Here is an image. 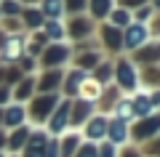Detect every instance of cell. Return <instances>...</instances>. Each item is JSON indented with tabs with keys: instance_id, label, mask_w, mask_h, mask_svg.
I'll use <instances>...</instances> for the list:
<instances>
[{
	"instance_id": "1",
	"label": "cell",
	"mask_w": 160,
	"mask_h": 157,
	"mask_svg": "<svg viewBox=\"0 0 160 157\" xmlns=\"http://www.w3.org/2000/svg\"><path fill=\"white\" fill-rule=\"evenodd\" d=\"M69 59V45L67 43H51L40 51V67L46 69H59Z\"/></svg>"
},
{
	"instance_id": "2",
	"label": "cell",
	"mask_w": 160,
	"mask_h": 157,
	"mask_svg": "<svg viewBox=\"0 0 160 157\" xmlns=\"http://www.w3.org/2000/svg\"><path fill=\"white\" fill-rule=\"evenodd\" d=\"M115 77H118V85L123 91H136L139 85V72L133 67V61H128V59H120L115 64Z\"/></svg>"
},
{
	"instance_id": "3",
	"label": "cell",
	"mask_w": 160,
	"mask_h": 157,
	"mask_svg": "<svg viewBox=\"0 0 160 157\" xmlns=\"http://www.w3.org/2000/svg\"><path fill=\"white\" fill-rule=\"evenodd\" d=\"M147 40H149V32H147V27H144V24L131 22L126 29H123V48H128V51L142 48Z\"/></svg>"
},
{
	"instance_id": "4",
	"label": "cell",
	"mask_w": 160,
	"mask_h": 157,
	"mask_svg": "<svg viewBox=\"0 0 160 157\" xmlns=\"http://www.w3.org/2000/svg\"><path fill=\"white\" fill-rule=\"evenodd\" d=\"M69 109H72V101L64 99L62 104H56V109L51 112V125H48V130H51L53 136H62L64 130L69 128Z\"/></svg>"
},
{
	"instance_id": "5",
	"label": "cell",
	"mask_w": 160,
	"mask_h": 157,
	"mask_svg": "<svg viewBox=\"0 0 160 157\" xmlns=\"http://www.w3.org/2000/svg\"><path fill=\"white\" fill-rule=\"evenodd\" d=\"M56 109V96L53 93H46V96H38V99L32 101V109H29V117L35 120V123H40V120L51 117V112Z\"/></svg>"
},
{
	"instance_id": "6",
	"label": "cell",
	"mask_w": 160,
	"mask_h": 157,
	"mask_svg": "<svg viewBox=\"0 0 160 157\" xmlns=\"http://www.w3.org/2000/svg\"><path fill=\"white\" fill-rule=\"evenodd\" d=\"M24 43H27V40H24L22 35H8V37H6V45H3V56H6L11 64L19 61L22 53H24Z\"/></svg>"
},
{
	"instance_id": "7",
	"label": "cell",
	"mask_w": 160,
	"mask_h": 157,
	"mask_svg": "<svg viewBox=\"0 0 160 157\" xmlns=\"http://www.w3.org/2000/svg\"><path fill=\"white\" fill-rule=\"evenodd\" d=\"M160 133V115H152V117H142V123L133 128V139L144 141L147 136H155Z\"/></svg>"
},
{
	"instance_id": "8",
	"label": "cell",
	"mask_w": 160,
	"mask_h": 157,
	"mask_svg": "<svg viewBox=\"0 0 160 157\" xmlns=\"http://www.w3.org/2000/svg\"><path fill=\"white\" fill-rule=\"evenodd\" d=\"M91 29H93L91 19H86V16H72V19H69V27H67V35H69L72 40H83L86 35H91Z\"/></svg>"
},
{
	"instance_id": "9",
	"label": "cell",
	"mask_w": 160,
	"mask_h": 157,
	"mask_svg": "<svg viewBox=\"0 0 160 157\" xmlns=\"http://www.w3.org/2000/svg\"><path fill=\"white\" fill-rule=\"evenodd\" d=\"M136 61L149 64V67H155V61H160V43L158 40L155 43H144L142 48H136Z\"/></svg>"
},
{
	"instance_id": "10",
	"label": "cell",
	"mask_w": 160,
	"mask_h": 157,
	"mask_svg": "<svg viewBox=\"0 0 160 157\" xmlns=\"http://www.w3.org/2000/svg\"><path fill=\"white\" fill-rule=\"evenodd\" d=\"M128 123H123V120H112V123H107V136H109V144H123V141H128Z\"/></svg>"
},
{
	"instance_id": "11",
	"label": "cell",
	"mask_w": 160,
	"mask_h": 157,
	"mask_svg": "<svg viewBox=\"0 0 160 157\" xmlns=\"http://www.w3.org/2000/svg\"><path fill=\"white\" fill-rule=\"evenodd\" d=\"M91 109H93L91 101H78V104H72V109H69V125H72V128H80V123L88 120Z\"/></svg>"
},
{
	"instance_id": "12",
	"label": "cell",
	"mask_w": 160,
	"mask_h": 157,
	"mask_svg": "<svg viewBox=\"0 0 160 157\" xmlns=\"http://www.w3.org/2000/svg\"><path fill=\"white\" fill-rule=\"evenodd\" d=\"M24 117H27V112L22 109V104H11V107L3 112V125H6V128H22Z\"/></svg>"
},
{
	"instance_id": "13",
	"label": "cell",
	"mask_w": 160,
	"mask_h": 157,
	"mask_svg": "<svg viewBox=\"0 0 160 157\" xmlns=\"http://www.w3.org/2000/svg\"><path fill=\"white\" fill-rule=\"evenodd\" d=\"M102 43L107 45L109 51H120L123 48V32L115 27H109V24H104L102 27Z\"/></svg>"
},
{
	"instance_id": "14",
	"label": "cell",
	"mask_w": 160,
	"mask_h": 157,
	"mask_svg": "<svg viewBox=\"0 0 160 157\" xmlns=\"http://www.w3.org/2000/svg\"><path fill=\"white\" fill-rule=\"evenodd\" d=\"M131 109H133V115H139V117H149V115L155 112V107H152V101H149L147 91H142L136 99H131Z\"/></svg>"
},
{
	"instance_id": "15",
	"label": "cell",
	"mask_w": 160,
	"mask_h": 157,
	"mask_svg": "<svg viewBox=\"0 0 160 157\" xmlns=\"http://www.w3.org/2000/svg\"><path fill=\"white\" fill-rule=\"evenodd\" d=\"M40 13L43 19H59L64 13V0H40Z\"/></svg>"
},
{
	"instance_id": "16",
	"label": "cell",
	"mask_w": 160,
	"mask_h": 157,
	"mask_svg": "<svg viewBox=\"0 0 160 157\" xmlns=\"http://www.w3.org/2000/svg\"><path fill=\"white\" fill-rule=\"evenodd\" d=\"M62 80H64V77H62V69H48V72H43V77H40L38 88L43 91V93H51V91L56 88Z\"/></svg>"
},
{
	"instance_id": "17",
	"label": "cell",
	"mask_w": 160,
	"mask_h": 157,
	"mask_svg": "<svg viewBox=\"0 0 160 157\" xmlns=\"http://www.w3.org/2000/svg\"><path fill=\"white\" fill-rule=\"evenodd\" d=\"M107 19H109V27H115V29H126L128 24H131L133 13H131V11H126V8H112Z\"/></svg>"
},
{
	"instance_id": "18",
	"label": "cell",
	"mask_w": 160,
	"mask_h": 157,
	"mask_svg": "<svg viewBox=\"0 0 160 157\" xmlns=\"http://www.w3.org/2000/svg\"><path fill=\"white\" fill-rule=\"evenodd\" d=\"M86 136H88V139H104V136H107V120H104V117H99V115H96V117H91V120H88V125H86Z\"/></svg>"
},
{
	"instance_id": "19",
	"label": "cell",
	"mask_w": 160,
	"mask_h": 157,
	"mask_svg": "<svg viewBox=\"0 0 160 157\" xmlns=\"http://www.w3.org/2000/svg\"><path fill=\"white\" fill-rule=\"evenodd\" d=\"M43 35H46L48 40H64L67 29H64V24L59 22V19H46V22H43Z\"/></svg>"
},
{
	"instance_id": "20",
	"label": "cell",
	"mask_w": 160,
	"mask_h": 157,
	"mask_svg": "<svg viewBox=\"0 0 160 157\" xmlns=\"http://www.w3.org/2000/svg\"><path fill=\"white\" fill-rule=\"evenodd\" d=\"M19 16H22V24H24V27H29V29H40V27H43V22H46L43 13H40L38 8H22Z\"/></svg>"
},
{
	"instance_id": "21",
	"label": "cell",
	"mask_w": 160,
	"mask_h": 157,
	"mask_svg": "<svg viewBox=\"0 0 160 157\" xmlns=\"http://www.w3.org/2000/svg\"><path fill=\"white\" fill-rule=\"evenodd\" d=\"M112 6H115V0H88V11H91L93 19H107Z\"/></svg>"
},
{
	"instance_id": "22",
	"label": "cell",
	"mask_w": 160,
	"mask_h": 157,
	"mask_svg": "<svg viewBox=\"0 0 160 157\" xmlns=\"http://www.w3.org/2000/svg\"><path fill=\"white\" fill-rule=\"evenodd\" d=\"M83 83H86V72H83V69H75V72H69L67 80H64V93H67V96L78 93Z\"/></svg>"
},
{
	"instance_id": "23",
	"label": "cell",
	"mask_w": 160,
	"mask_h": 157,
	"mask_svg": "<svg viewBox=\"0 0 160 157\" xmlns=\"http://www.w3.org/2000/svg\"><path fill=\"white\" fill-rule=\"evenodd\" d=\"M78 93L83 96V101H91V104H93V101H96L99 96H102V85H99L96 80H86V83L80 85V91H78Z\"/></svg>"
},
{
	"instance_id": "24",
	"label": "cell",
	"mask_w": 160,
	"mask_h": 157,
	"mask_svg": "<svg viewBox=\"0 0 160 157\" xmlns=\"http://www.w3.org/2000/svg\"><path fill=\"white\" fill-rule=\"evenodd\" d=\"M99 64H102V53L99 51H91V53H83V56H78V69H96Z\"/></svg>"
},
{
	"instance_id": "25",
	"label": "cell",
	"mask_w": 160,
	"mask_h": 157,
	"mask_svg": "<svg viewBox=\"0 0 160 157\" xmlns=\"http://www.w3.org/2000/svg\"><path fill=\"white\" fill-rule=\"evenodd\" d=\"M78 141H80L78 133H67V136L62 139V144H59V146H62L59 155H62V157H72L75 152H78Z\"/></svg>"
},
{
	"instance_id": "26",
	"label": "cell",
	"mask_w": 160,
	"mask_h": 157,
	"mask_svg": "<svg viewBox=\"0 0 160 157\" xmlns=\"http://www.w3.org/2000/svg\"><path fill=\"white\" fill-rule=\"evenodd\" d=\"M112 75H115V67H112L109 61H102V64H99L96 69H93V80H96L99 85L109 83V77H112Z\"/></svg>"
},
{
	"instance_id": "27",
	"label": "cell",
	"mask_w": 160,
	"mask_h": 157,
	"mask_svg": "<svg viewBox=\"0 0 160 157\" xmlns=\"http://www.w3.org/2000/svg\"><path fill=\"white\" fill-rule=\"evenodd\" d=\"M32 91H35V80L32 77H24V80H19V85H16V91H13V99H29L32 96Z\"/></svg>"
},
{
	"instance_id": "28",
	"label": "cell",
	"mask_w": 160,
	"mask_h": 157,
	"mask_svg": "<svg viewBox=\"0 0 160 157\" xmlns=\"http://www.w3.org/2000/svg\"><path fill=\"white\" fill-rule=\"evenodd\" d=\"M22 13V6L19 0H0V16L8 19V16H19Z\"/></svg>"
},
{
	"instance_id": "29",
	"label": "cell",
	"mask_w": 160,
	"mask_h": 157,
	"mask_svg": "<svg viewBox=\"0 0 160 157\" xmlns=\"http://www.w3.org/2000/svg\"><path fill=\"white\" fill-rule=\"evenodd\" d=\"M115 115H118V120H131L133 117V109H131V99H120L118 104H115Z\"/></svg>"
},
{
	"instance_id": "30",
	"label": "cell",
	"mask_w": 160,
	"mask_h": 157,
	"mask_svg": "<svg viewBox=\"0 0 160 157\" xmlns=\"http://www.w3.org/2000/svg\"><path fill=\"white\" fill-rule=\"evenodd\" d=\"M27 136H29V128H13V136H11V149H22L27 144Z\"/></svg>"
},
{
	"instance_id": "31",
	"label": "cell",
	"mask_w": 160,
	"mask_h": 157,
	"mask_svg": "<svg viewBox=\"0 0 160 157\" xmlns=\"http://www.w3.org/2000/svg\"><path fill=\"white\" fill-rule=\"evenodd\" d=\"M88 8V0H64V11L72 13V16H80V11Z\"/></svg>"
},
{
	"instance_id": "32",
	"label": "cell",
	"mask_w": 160,
	"mask_h": 157,
	"mask_svg": "<svg viewBox=\"0 0 160 157\" xmlns=\"http://www.w3.org/2000/svg\"><path fill=\"white\" fill-rule=\"evenodd\" d=\"M136 24H144V22H149V19L155 16V8L152 6H142V8H136Z\"/></svg>"
},
{
	"instance_id": "33",
	"label": "cell",
	"mask_w": 160,
	"mask_h": 157,
	"mask_svg": "<svg viewBox=\"0 0 160 157\" xmlns=\"http://www.w3.org/2000/svg\"><path fill=\"white\" fill-rule=\"evenodd\" d=\"M144 80H147V85H160V69L149 67L147 72H144Z\"/></svg>"
},
{
	"instance_id": "34",
	"label": "cell",
	"mask_w": 160,
	"mask_h": 157,
	"mask_svg": "<svg viewBox=\"0 0 160 157\" xmlns=\"http://www.w3.org/2000/svg\"><path fill=\"white\" fill-rule=\"evenodd\" d=\"M142 6H147V0H118V8H126V11H133Z\"/></svg>"
},
{
	"instance_id": "35",
	"label": "cell",
	"mask_w": 160,
	"mask_h": 157,
	"mask_svg": "<svg viewBox=\"0 0 160 157\" xmlns=\"http://www.w3.org/2000/svg\"><path fill=\"white\" fill-rule=\"evenodd\" d=\"M75 157H99V155H96V146L93 144H83V146H78Z\"/></svg>"
},
{
	"instance_id": "36",
	"label": "cell",
	"mask_w": 160,
	"mask_h": 157,
	"mask_svg": "<svg viewBox=\"0 0 160 157\" xmlns=\"http://www.w3.org/2000/svg\"><path fill=\"white\" fill-rule=\"evenodd\" d=\"M99 157H115V144H104L102 149H96Z\"/></svg>"
},
{
	"instance_id": "37",
	"label": "cell",
	"mask_w": 160,
	"mask_h": 157,
	"mask_svg": "<svg viewBox=\"0 0 160 157\" xmlns=\"http://www.w3.org/2000/svg\"><path fill=\"white\" fill-rule=\"evenodd\" d=\"M147 32L160 35V16H152V19H149V29H147Z\"/></svg>"
},
{
	"instance_id": "38",
	"label": "cell",
	"mask_w": 160,
	"mask_h": 157,
	"mask_svg": "<svg viewBox=\"0 0 160 157\" xmlns=\"http://www.w3.org/2000/svg\"><path fill=\"white\" fill-rule=\"evenodd\" d=\"M8 99H11V88L8 85H0V104H6Z\"/></svg>"
},
{
	"instance_id": "39",
	"label": "cell",
	"mask_w": 160,
	"mask_h": 157,
	"mask_svg": "<svg viewBox=\"0 0 160 157\" xmlns=\"http://www.w3.org/2000/svg\"><path fill=\"white\" fill-rule=\"evenodd\" d=\"M19 6H24V8H35V6H40V0H19Z\"/></svg>"
},
{
	"instance_id": "40",
	"label": "cell",
	"mask_w": 160,
	"mask_h": 157,
	"mask_svg": "<svg viewBox=\"0 0 160 157\" xmlns=\"http://www.w3.org/2000/svg\"><path fill=\"white\" fill-rule=\"evenodd\" d=\"M147 149L152 152V155H160V139H158V141H152V144H149Z\"/></svg>"
},
{
	"instance_id": "41",
	"label": "cell",
	"mask_w": 160,
	"mask_h": 157,
	"mask_svg": "<svg viewBox=\"0 0 160 157\" xmlns=\"http://www.w3.org/2000/svg\"><path fill=\"white\" fill-rule=\"evenodd\" d=\"M123 157H139V152H136V149H128V152H126Z\"/></svg>"
},
{
	"instance_id": "42",
	"label": "cell",
	"mask_w": 160,
	"mask_h": 157,
	"mask_svg": "<svg viewBox=\"0 0 160 157\" xmlns=\"http://www.w3.org/2000/svg\"><path fill=\"white\" fill-rule=\"evenodd\" d=\"M3 144H6V136H3V133H0V149H3Z\"/></svg>"
},
{
	"instance_id": "43",
	"label": "cell",
	"mask_w": 160,
	"mask_h": 157,
	"mask_svg": "<svg viewBox=\"0 0 160 157\" xmlns=\"http://www.w3.org/2000/svg\"><path fill=\"white\" fill-rule=\"evenodd\" d=\"M152 8H160V0H152Z\"/></svg>"
},
{
	"instance_id": "44",
	"label": "cell",
	"mask_w": 160,
	"mask_h": 157,
	"mask_svg": "<svg viewBox=\"0 0 160 157\" xmlns=\"http://www.w3.org/2000/svg\"><path fill=\"white\" fill-rule=\"evenodd\" d=\"M0 120H3V109H0Z\"/></svg>"
},
{
	"instance_id": "45",
	"label": "cell",
	"mask_w": 160,
	"mask_h": 157,
	"mask_svg": "<svg viewBox=\"0 0 160 157\" xmlns=\"http://www.w3.org/2000/svg\"><path fill=\"white\" fill-rule=\"evenodd\" d=\"M0 157H3V155H0Z\"/></svg>"
},
{
	"instance_id": "46",
	"label": "cell",
	"mask_w": 160,
	"mask_h": 157,
	"mask_svg": "<svg viewBox=\"0 0 160 157\" xmlns=\"http://www.w3.org/2000/svg\"><path fill=\"white\" fill-rule=\"evenodd\" d=\"M0 19H3V16H0Z\"/></svg>"
}]
</instances>
